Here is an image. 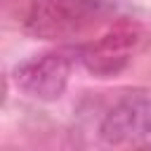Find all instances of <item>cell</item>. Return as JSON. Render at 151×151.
Listing matches in <instances>:
<instances>
[{
	"label": "cell",
	"mask_w": 151,
	"mask_h": 151,
	"mask_svg": "<svg viewBox=\"0 0 151 151\" xmlns=\"http://www.w3.org/2000/svg\"><path fill=\"white\" fill-rule=\"evenodd\" d=\"M111 14V0H31L26 28L45 40L76 38Z\"/></svg>",
	"instance_id": "obj_1"
},
{
	"label": "cell",
	"mask_w": 151,
	"mask_h": 151,
	"mask_svg": "<svg viewBox=\"0 0 151 151\" xmlns=\"http://www.w3.org/2000/svg\"><path fill=\"white\" fill-rule=\"evenodd\" d=\"M73 68V52L68 50H52L24 59L14 66L12 80L14 85L40 101H54L64 94Z\"/></svg>",
	"instance_id": "obj_2"
},
{
	"label": "cell",
	"mask_w": 151,
	"mask_h": 151,
	"mask_svg": "<svg viewBox=\"0 0 151 151\" xmlns=\"http://www.w3.org/2000/svg\"><path fill=\"white\" fill-rule=\"evenodd\" d=\"M99 137L111 146L151 142V92H132L118 99L106 111Z\"/></svg>",
	"instance_id": "obj_3"
},
{
	"label": "cell",
	"mask_w": 151,
	"mask_h": 151,
	"mask_svg": "<svg viewBox=\"0 0 151 151\" xmlns=\"http://www.w3.org/2000/svg\"><path fill=\"white\" fill-rule=\"evenodd\" d=\"M137 42H139L137 28L120 26V28H113V31L104 33L101 38L87 42L85 47H80L78 59L94 76H113L130 61Z\"/></svg>",
	"instance_id": "obj_4"
}]
</instances>
